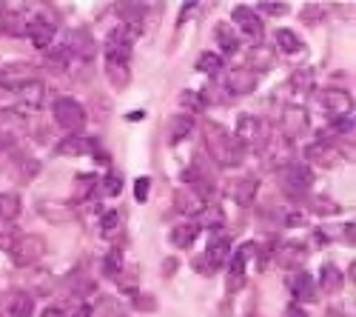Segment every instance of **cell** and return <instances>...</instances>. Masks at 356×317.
<instances>
[{
  "label": "cell",
  "instance_id": "42",
  "mask_svg": "<svg viewBox=\"0 0 356 317\" xmlns=\"http://www.w3.org/2000/svg\"><path fill=\"white\" fill-rule=\"evenodd\" d=\"M148 192H152V180H148V178H137V183H134V197L140 200V203L148 197Z\"/></svg>",
  "mask_w": 356,
  "mask_h": 317
},
{
  "label": "cell",
  "instance_id": "30",
  "mask_svg": "<svg viewBox=\"0 0 356 317\" xmlns=\"http://www.w3.org/2000/svg\"><path fill=\"white\" fill-rule=\"evenodd\" d=\"M319 286L328 295H334V292H339L342 289V272L337 269V263H325L322 266V275H319Z\"/></svg>",
  "mask_w": 356,
  "mask_h": 317
},
{
  "label": "cell",
  "instance_id": "14",
  "mask_svg": "<svg viewBox=\"0 0 356 317\" xmlns=\"http://www.w3.org/2000/svg\"><path fill=\"white\" fill-rule=\"evenodd\" d=\"M280 126H282V137H288V140L305 134L308 132V111L302 106H296V103L293 106H285Z\"/></svg>",
  "mask_w": 356,
  "mask_h": 317
},
{
  "label": "cell",
  "instance_id": "49",
  "mask_svg": "<svg viewBox=\"0 0 356 317\" xmlns=\"http://www.w3.org/2000/svg\"><path fill=\"white\" fill-rule=\"evenodd\" d=\"M345 238H348V240H350V243H353V223H350V226H348V229H345Z\"/></svg>",
  "mask_w": 356,
  "mask_h": 317
},
{
  "label": "cell",
  "instance_id": "41",
  "mask_svg": "<svg viewBox=\"0 0 356 317\" xmlns=\"http://www.w3.org/2000/svg\"><path fill=\"white\" fill-rule=\"evenodd\" d=\"M17 240V232H15V226H3V229H0V249H6L9 252V246Z\"/></svg>",
  "mask_w": 356,
  "mask_h": 317
},
{
  "label": "cell",
  "instance_id": "43",
  "mask_svg": "<svg viewBox=\"0 0 356 317\" xmlns=\"http://www.w3.org/2000/svg\"><path fill=\"white\" fill-rule=\"evenodd\" d=\"M259 12H265V15H285L288 6L285 3H259Z\"/></svg>",
  "mask_w": 356,
  "mask_h": 317
},
{
  "label": "cell",
  "instance_id": "17",
  "mask_svg": "<svg viewBox=\"0 0 356 317\" xmlns=\"http://www.w3.org/2000/svg\"><path fill=\"white\" fill-rule=\"evenodd\" d=\"M288 286H291L293 297L300 300V303H314L316 300V280L308 272H293L288 277Z\"/></svg>",
  "mask_w": 356,
  "mask_h": 317
},
{
  "label": "cell",
  "instance_id": "13",
  "mask_svg": "<svg viewBox=\"0 0 356 317\" xmlns=\"http://www.w3.org/2000/svg\"><path fill=\"white\" fill-rule=\"evenodd\" d=\"M15 95H17V100H20L29 111H35V109H40L43 100H46V86H43V80H38V77H26V80H20V83L15 86Z\"/></svg>",
  "mask_w": 356,
  "mask_h": 317
},
{
  "label": "cell",
  "instance_id": "26",
  "mask_svg": "<svg viewBox=\"0 0 356 317\" xmlns=\"http://www.w3.org/2000/svg\"><path fill=\"white\" fill-rule=\"evenodd\" d=\"M120 232H123V215L117 209L106 212L100 217V238L103 240H117V238H120Z\"/></svg>",
  "mask_w": 356,
  "mask_h": 317
},
{
  "label": "cell",
  "instance_id": "38",
  "mask_svg": "<svg viewBox=\"0 0 356 317\" xmlns=\"http://www.w3.org/2000/svg\"><path fill=\"white\" fill-rule=\"evenodd\" d=\"M180 103L188 106L191 111H202L205 106H209V98L200 95V92H183V95H180Z\"/></svg>",
  "mask_w": 356,
  "mask_h": 317
},
{
  "label": "cell",
  "instance_id": "7",
  "mask_svg": "<svg viewBox=\"0 0 356 317\" xmlns=\"http://www.w3.org/2000/svg\"><path fill=\"white\" fill-rule=\"evenodd\" d=\"M228 249H231V240L228 238H214L209 243V249H205V254H200L194 261V269L200 275H214L228 257Z\"/></svg>",
  "mask_w": 356,
  "mask_h": 317
},
{
  "label": "cell",
  "instance_id": "12",
  "mask_svg": "<svg viewBox=\"0 0 356 317\" xmlns=\"http://www.w3.org/2000/svg\"><path fill=\"white\" fill-rule=\"evenodd\" d=\"M54 152L60 157H83V155H95L97 152V140L86 137V134H66L60 143L54 146Z\"/></svg>",
  "mask_w": 356,
  "mask_h": 317
},
{
  "label": "cell",
  "instance_id": "39",
  "mask_svg": "<svg viewBox=\"0 0 356 317\" xmlns=\"http://www.w3.org/2000/svg\"><path fill=\"white\" fill-rule=\"evenodd\" d=\"M311 212H316V215H339V203H334L331 197H316L314 203H311Z\"/></svg>",
  "mask_w": 356,
  "mask_h": 317
},
{
  "label": "cell",
  "instance_id": "25",
  "mask_svg": "<svg viewBox=\"0 0 356 317\" xmlns=\"http://www.w3.org/2000/svg\"><path fill=\"white\" fill-rule=\"evenodd\" d=\"M257 192H259V178L248 175V178H243V180H236V186H234V200H236L240 206H251L254 200H257Z\"/></svg>",
  "mask_w": 356,
  "mask_h": 317
},
{
  "label": "cell",
  "instance_id": "35",
  "mask_svg": "<svg viewBox=\"0 0 356 317\" xmlns=\"http://www.w3.org/2000/svg\"><path fill=\"white\" fill-rule=\"evenodd\" d=\"M120 272H123V249H111L103 257V275L106 277H117Z\"/></svg>",
  "mask_w": 356,
  "mask_h": 317
},
{
  "label": "cell",
  "instance_id": "28",
  "mask_svg": "<svg viewBox=\"0 0 356 317\" xmlns=\"http://www.w3.org/2000/svg\"><path fill=\"white\" fill-rule=\"evenodd\" d=\"M20 215V194L0 192V223H12Z\"/></svg>",
  "mask_w": 356,
  "mask_h": 317
},
{
  "label": "cell",
  "instance_id": "15",
  "mask_svg": "<svg viewBox=\"0 0 356 317\" xmlns=\"http://www.w3.org/2000/svg\"><path fill=\"white\" fill-rule=\"evenodd\" d=\"M231 20H234L231 26H234V29H243V32H245L251 40H262L265 26H262L257 9H251V6H236L234 15H231Z\"/></svg>",
  "mask_w": 356,
  "mask_h": 317
},
{
  "label": "cell",
  "instance_id": "21",
  "mask_svg": "<svg viewBox=\"0 0 356 317\" xmlns=\"http://www.w3.org/2000/svg\"><path fill=\"white\" fill-rule=\"evenodd\" d=\"M191 132H194L191 114H174V118L168 121V146H177V143H183Z\"/></svg>",
  "mask_w": 356,
  "mask_h": 317
},
{
  "label": "cell",
  "instance_id": "8",
  "mask_svg": "<svg viewBox=\"0 0 356 317\" xmlns=\"http://www.w3.org/2000/svg\"><path fill=\"white\" fill-rule=\"evenodd\" d=\"M54 32H57V20L46 17V15H35L29 17V29H26V38L32 40V46L38 52H46L54 43Z\"/></svg>",
  "mask_w": 356,
  "mask_h": 317
},
{
  "label": "cell",
  "instance_id": "3",
  "mask_svg": "<svg viewBox=\"0 0 356 317\" xmlns=\"http://www.w3.org/2000/svg\"><path fill=\"white\" fill-rule=\"evenodd\" d=\"M46 254V240L40 235H17V240L9 246V257L17 266H35Z\"/></svg>",
  "mask_w": 356,
  "mask_h": 317
},
{
  "label": "cell",
  "instance_id": "36",
  "mask_svg": "<svg viewBox=\"0 0 356 317\" xmlns=\"http://www.w3.org/2000/svg\"><path fill=\"white\" fill-rule=\"evenodd\" d=\"M38 171H40V160H35V157H17V178L23 183L32 180Z\"/></svg>",
  "mask_w": 356,
  "mask_h": 317
},
{
  "label": "cell",
  "instance_id": "22",
  "mask_svg": "<svg viewBox=\"0 0 356 317\" xmlns=\"http://www.w3.org/2000/svg\"><path fill=\"white\" fill-rule=\"evenodd\" d=\"M200 223L197 220H188V223H180V226H174L171 229V243L177 246V249H188L194 240H197V235H200Z\"/></svg>",
  "mask_w": 356,
  "mask_h": 317
},
{
  "label": "cell",
  "instance_id": "4",
  "mask_svg": "<svg viewBox=\"0 0 356 317\" xmlns=\"http://www.w3.org/2000/svg\"><path fill=\"white\" fill-rule=\"evenodd\" d=\"M60 46L69 54V61L74 57V61H80V63H92V57L97 52V43H95L92 35H88V29H69Z\"/></svg>",
  "mask_w": 356,
  "mask_h": 317
},
{
  "label": "cell",
  "instance_id": "10",
  "mask_svg": "<svg viewBox=\"0 0 356 317\" xmlns=\"http://www.w3.org/2000/svg\"><path fill=\"white\" fill-rule=\"evenodd\" d=\"M322 106H325V114H331V121L350 118L353 114V98L345 89H325L322 92Z\"/></svg>",
  "mask_w": 356,
  "mask_h": 317
},
{
  "label": "cell",
  "instance_id": "44",
  "mask_svg": "<svg viewBox=\"0 0 356 317\" xmlns=\"http://www.w3.org/2000/svg\"><path fill=\"white\" fill-rule=\"evenodd\" d=\"M134 303H137V309H148V311H154V309H157V300H154L152 295L140 297V292H137V300H134Z\"/></svg>",
  "mask_w": 356,
  "mask_h": 317
},
{
  "label": "cell",
  "instance_id": "45",
  "mask_svg": "<svg viewBox=\"0 0 356 317\" xmlns=\"http://www.w3.org/2000/svg\"><path fill=\"white\" fill-rule=\"evenodd\" d=\"M319 15H322V6H305L302 9V20H308V23H316Z\"/></svg>",
  "mask_w": 356,
  "mask_h": 317
},
{
  "label": "cell",
  "instance_id": "20",
  "mask_svg": "<svg viewBox=\"0 0 356 317\" xmlns=\"http://www.w3.org/2000/svg\"><path fill=\"white\" fill-rule=\"evenodd\" d=\"M38 212L51 220V223H72L77 217V212L72 209V203H63V200H43V203L38 206Z\"/></svg>",
  "mask_w": 356,
  "mask_h": 317
},
{
  "label": "cell",
  "instance_id": "5",
  "mask_svg": "<svg viewBox=\"0 0 356 317\" xmlns=\"http://www.w3.org/2000/svg\"><path fill=\"white\" fill-rule=\"evenodd\" d=\"M265 121L257 118V114H243L240 121H236V129H234V140L240 149H257L265 143Z\"/></svg>",
  "mask_w": 356,
  "mask_h": 317
},
{
  "label": "cell",
  "instance_id": "27",
  "mask_svg": "<svg viewBox=\"0 0 356 317\" xmlns=\"http://www.w3.org/2000/svg\"><path fill=\"white\" fill-rule=\"evenodd\" d=\"M274 40H277V49H280L282 54H300V52L305 49V43L300 40V35L291 32V29H277Z\"/></svg>",
  "mask_w": 356,
  "mask_h": 317
},
{
  "label": "cell",
  "instance_id": "24",
  "mask_svg": "<svg viewBox=\"0 0 356 317\" xmlns=\"http://www.w3.org/2000/svg\"><path fill=\"white\" fill-rule=\"evenodd\" d=\"M214 38H217V43H220L222 54H234L236 49H240V35H236V29H234L228 20L217 23V29H214Z\"/></svg>",
  "mask_w": 356,
  "mask_h": 317
},
{
  "label": "cell",
  "instance_id": "40",
  "mask_svg": "<svg viewBox=\"0 0 356 317\" xmlns=\"http://www.w3.org/2000/svg\"><path fill=\"white\" fill-rule=\"evenodd\" d=\"M97 189H103L106 194H111V197H114V194H120V189H123V180L117 178L114 171H108V175H106L103 180H97Z\"/></svg>",
  "mask_w": 356,
  "mask_h": 317
},
{
  "label": "cell",
  "instance_id": "33",
  "mask_svg": "<svg viewBox=\"0 0 356 317\" xmlns=\"http://www.w3.org/2000/svg\"><path fill=\"white\" fill-rule=\"evenodd\" d=\"M86 317H123V311H120V306H117V300L100 297V300L95 303V309L86 311Z\"/></svg>",
  "mask_w": 356,
  "mask_h": 317
},
{
  "label": "cell",
  "instance_id": "29",
  "mask_svg": "<svg viewBox=\"0 0 356 317\" xmlns=\"http://www.w3.org/2000/svg\"><path fill=\"white\" fill-rule=\"evenodd\" d=\"M9 317H35V295L17 292L9 300Z\"/></svg>",
  "mask_w": 356,
  "mask_h": 317
},
{
  "label": "cell",
  "instance_id": "34",
  "mask_svg": "<svg viewBox=\"0 0 356 317\" xmlns=\"http://www.w3.org/2000/svg\"><path fill=\"white\" fill-rule=\"evenodd\" d=\"M288 86L293 92H311L314 89V72L311 69H296L288 80Z\"/></svg>",
  "mask_w": 356,
  "mask_h": 317
},
{
  "label": "cell",
  "instance_id": "6",
  "mask_svg": "<svg viewBox=\"0 0 356 317\" xmlns=\"http://www.w3.org/2000/svg\"><path fill=\"white\" fill-rule=\"evenodd\" d=\"M280 183L285 186V192L291 194H300V192H308L311 183H314V171L308 163L302 160H291L280 169Z\"/></svg>",
  "mask_w": 356,
  "mask_h": 317
},
{
  "label": "cell",
  "instance_id": "19",
  "mask_svg": "<svg viewBox=\"0 0 356 317\" xmlns=\"http://www.w3.org/2000/svg\"><path fill=\"white\" fill-rule=\"evenodd\" d=\"M29 29V15H26V6H9L0 17V32H9L12 38L17 35H26Z\"/></svg>",
  "mask_w": 356,
  "mask_h": 317
},
{
  "label": "cell",
  "instance_id": "9",
  "mask_svg": "<svg viewBox=\"0 0 356 317\" xmlns=\"http://www.w3.org/2000/svg\"><path fill=\"white\" fill-rule=\"evenodd\" d=\"M262 157H265V166L271 169H282L285 163H291L293 157V149H291V140L282 137V134H271L265 137L262 143Z\"/></svg>",
  "mask_w": 356,
  "mask_h": 317
},
{
  "label": "cell",
  "instance_id": "11",
  "mask_svg": "<svg viewBox=\"0 0 356 317\" xmlns=\"http://www.w3.org/2000/svg\"><path fill=\"white\" fill-rule=\"evenodd\" d=\"M174 209L186 217H200L205 209H209V203H205V197L200 192H194L191 186H183V189L174 192Z\"/></svg>",
  "mask_w": 356,
  "mask_h": 317
},
{
  "label": "cell",
  "instance_id": "31",
  "mask_svg": "<svg viewBox=\"0 0 356 317\" xmlns=\"http://www.w3.org/2000/svg\"><path fill=\"white\" fill-rule=\"evenodd\" d=\"M29 286H32L35 295H51L54 289V277L49 269H35L32 275H29Z\"/></svg>",
  "mask_w": 356,
  "mask_h": 317
},
{
  "label": "cell",
  "instance_id": "23",
  "mask_svg": "<svg viewBox=\"0 0 356 317\" xmlns=\"http://www.w3.org/2000/svg\"><path fill=\"white\" fill-rule=\"evenodd\" d=\"M308 157H311L316 166H322V169H334V166L339 163V152H337L334 146H328L325 140L314 143V146L308 149Z\"/></svg>",
  "mask_w": 356,
  "mask_h": 317
},
{
  "label": "cell",
  "instance_id": "32",
  "mask_svg": "<svg viewBox=\"0 0 356 317\" xmlns=\"http://www.w3.org/2000/svg\"><path fill=\"white\" fill-rule=\"evenodd\" d=\"M222 66H225L222 54H214V52H202L200 61H197V69H200L202 75H211V77H217V75L222 72Z\"/></svg>",
  "mask_w": 356,
  "mask_h": 317
},
{
  "label": "cell",
  "instance_id": "18",
  "mask_svg": "<svg viewBox=\"0 0 356 317\" xmlns=\"http://www.w3.org/2000/svg\"><path fill=\"white\" fill-rule=\"evenodd\" d=\"M277 66V52L265 43H254L251 52H248V69L251 72H271Z\"/></svg>",
  "mask_w": 356,
  "mask_h": 317
},
{
  "label": "cell",
  "instance_id": "1",
  "mask_svg": "<svg viewBox=\"0 0 356 317\" xmlns=\"http://www.w3.org/2000/svg\"><path fill=\"white\" fill-rule=\"evenodd\" d=\"M205 134V149H209V155H211V160L217 163V166H236L243 157V149L236 146V140H234V134L231 132H225L220 123H205V129H202Z\"/></svg>",
  "mask_w": 356,
  "mask_h": 317
},
{
  "label": "cell",
  "instance_id": "37",
  "mask_svg": "<svg viewBox=\"0 0 356 317\" xmlns=\"http://www.w3.org/2000/svg\"><path fill=\"white\" fill-rule=\"evenodd\" d=\"M95 189H97V178L95 175H80L77 186H74V194H77V200H86Z\"/></svg>",
  "mask_w": 356,
  "mask_h": 317
},
{
  "label": "cell",
  "instance_id": "47",
  "mask_svg": "<svg viewBox=\"0 0 356 317\" xmlns=\"http://www.w3.org/2000/svg\"><path fill=\"white\" fill-rule=\"evenodd\" d=\"M285 317H308V314H305V309H302L300 303H293V306H288Z\"/></svg>",
  "mask_w": 356,
  "mask_h": 317
},
{
  "label": "cell",
  "instance_id": "16",
  "mask_svg": "<svg viewBox=\"0 0 356 317\" xmlns=\"http://www.w3.org/2000/svg\"><path fill=\"white\" fill-rule=\"evenodd\" d=\"M257 83H259V75L257 72H251L248 66H236L228 75V86H225V89L231 95H251L257 89Z\"/></svg>",
  "mask_w": 356,
  "mask_h": 317
},
{
  "label": "cell",
  "instance_id": "48",
  "mask_svg": "<svg viewBox=\"0 0 356 317\" xmlns=\"http://www.w3.org/2000/svg\"><path fill=\"white\" fill-rule=\"evenodd\" d=\"M174 269H177V261H165L163 263V275H174Z\"/></svg>",
  "mask_w": 356,
  "mask_h": 317
},
{
  "label": "cell",
  "instance_id": "2",
  "mask_svg": "<svg viewBox=\"0 0 356 317\" xmlns=\"http://www.w3.org/2000/svg\"><path fill=\"white\" fill-rule=\"evenodd\" d=\"M51 118H54V123L60 126L63 132L80 134L86 121H88V114H86V106L80 100H74V98H57L51 103Z\"/></svg>",
  "mask_w": 356,
  "mask_h": 317
},
{
  "label": "cell",
  "instance_id": "46",
  "mask_svg": "<svg viewBox=\"0 0 356 317\" xmlns=\"http://www.w3.org/2000/svg\"><path fill=\"white\" fill-rule=\"evenodd\" d=\"M43 317H69V311H66L63 306H46Z\"/></svg>",
  "mask_w": 356,
  "mask_h": 317
}]
</instances>
